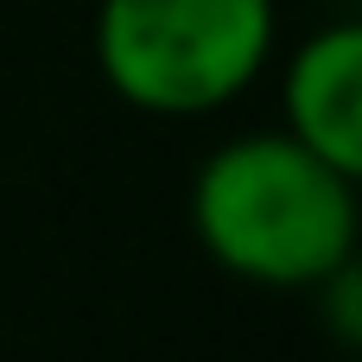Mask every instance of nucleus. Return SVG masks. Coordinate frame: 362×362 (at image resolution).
<instances>
[{
  "mask_svg": "<svg viewBox=\"0 0 362 362\" xmlns=\"http://www.w3.org/2000/svg\"><path fill=\"white\" fill-rule=\"evenodd\" d=\"M356 178L293 134L216 146L191 185L197 242L255 286H325L356 261Z\"/></svg>",
  "mask_w": 362,
  "mask_h": 362,
  "instance_id": "f257e3e1",
  "label": "nucleus"
},
{
  "mask_svg": "<svg viewBox=\"0 0 362 362\" xmlns=\"http://www.w3.org/2000/svg\"><path fill=\"white\" fill-rule=\"evenodd\" d=\"M274 45V0H102L95 64L146 115H210L255 83Z\"/></svg>",
  "mask_w": 362,
  "mask_h": 362,
  "instance_id": "f03ea898",
  "label": "nucleus"
},
{
  "mask_svg": "<svg viewBox=\"0 0 362 362\" xmlns=\"http://www.w3.org/2000/svg\"><path fill=\"white\" fill-rule=\"evenodd\" d=\"M286 134L362 178V32L325 25L286 70Z\"/></svg>",
  "mask_w": 362,
  "mask_h": 362,
  "instance_id": "7ed1b4c3",
  "label": "nucleus"
}]
</instances>
